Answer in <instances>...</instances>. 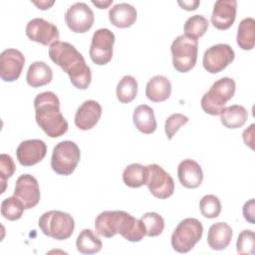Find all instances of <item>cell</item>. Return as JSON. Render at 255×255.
I'll use <instances>...</instances> for the list:
<instances>
[{"mask_svg":"<svg viewBox=\"0 0 255 255\" xmlns=\"http://www.w3.org/2000/svg\"><path fill=\"white\" fill-rule=\"evenodd\" d=\"M50 59L68 74L71 83L79 90H86L92 81V72L83 55L68 42L58 41L49 48Z\"/></svg>","mask_w":255,"mask_h":255,"instance_id":"1","label":"cell"},{"mask_svg":"<svg viewBox=\"0 0 255 255\" xmlns=\"http://www.w3.org/2000/svg\"><path fill=\"white\" fill-rule=\"evenodd\" d=\"M96 232L106 238L120 234L126 240L138 242L145 235V229L139 219L123 210H106L95 220Z\"/></svg>","mask_w":255,"mask_h":255,"instance_id":"2","label":"cell"},{"mask_svg":"<svg viewBox=\"0 0 255 255\" xmlns=\"http://www.w3.org/2000/svg\"><path fill=\"white\" fill-rule=\"evenodd\" d=\"M34 109L36 122L48 136L59 137L67 132L69 125L62 115L55 93L47 91L38 94L34 99Z\"/></svg>","mask_w":255,"mask_h":255,"instance_id":"3","label":"cell"},{"mask_svg":"<svg viewBox=\"0 0 255 255\" xmlns=\"http://www.w3.org/2000/svg\"><path fill=\"white\" fill-rule=\"evenodd\" d=\"M235 90L236 84L232 78L223 77L217 80L202 96L200 101L202 110L208 115L219 116L226 103L233 98Z\"/></svg>","mask_w":255,"mask_h":255,"instance_id":"4","label":"cell"},{"mask_svg":"<svg viewBox=\"0 0 255 255\" xmlns=\"http://www.w3.org/2000/svg\"><path fill=\"white\" fill-rule=\"evenodd\" d=\"M38 224L46 236L56 240L70 238L75 229V221L72 215L60 210H50L43 213Z\"/></svg>","mask_w":255,"mask_h":255,"instance_id":"5","label":"cell"},{"mask_svg":"<svg viewBox=\"0 0 255 255\" xmlns=\"http://www.w3.org/2000/svg\"><path fill=\"white\" fill-rule=\"evenodd\" d=\"M203 226L196 218H185L175 227L171 235V246L178 253L189 252L200 241Z\"/></svg>","mask_w":255,"mask_h":255,"instance_id":"6","label":"cell"},{"mask_svg":"<svg viewBox=\"0 0 255 255\" xmlns=\"http://www.w3.org/2000/svg\"><path fill=\"white\" fill-rule=\"evenodd\" d=\"M173 68L179 73H187L194 68L198 55V41L179 35L176 37L171 46Z\"/></svg>","mask_w":255,"mask_h":255,"instance_id":"7","label":"cell"},{"mask_svg":"<svg viewBox=\"0 0 255 255\" xmlns=\"http://www.w3.org/2000/svg\"><path fill=\"white\" fill-rule=\"evenodd\" d=\"M81 158V151L77 143L64 140L56 144L51 157V167L59 175L72 174Z\"/></svg>","mask_w":255,"mask_h":255,"instance_id":"8","label":"cell"},{"mask_svg":"<svg viewBox=\"0 0 255 255\" xmlns=\"http://www.w3.org/2000/svg\"><path fill=\"white\" fill-rule=\"evenodd\" d=\"M115 40V34L108 28H101L94 33L89 53L96 65H107L112 60Z\"/></svg>","mask_w":255,"mask_h":255,"instance_id":"9","label":"cell"},{"mask_svg":"<svg viewBox=\"0 0 255 255\" xmlns=\"http://www.w3.org/2000/svg\"><path fill=\"white\" fill-rule=\"evenodd\" d=\"M146 185L150 193L158 199H166L174 192V181L160 165L148 164Z\"/></svg>","mask_w":255,"mask_h":255,"instance_id":"10","label":"cell"},{"mask_svg":"<svg viewBox=\"0 0 255 255\" xmlns=\"http://www.w3.org/2000/svg\"><path fill=\"white\" fill-rule=\"evenodd\" d=\"M234 58V50L228 44H216L204 52L203 68L210 74H217L231 64Z\"/></svg>","mask_w":255,"mask_h":255,"instance_id":"11","label":"cell"},{"mask_svg":"<svg viewBox=\"0 0 255 255\" xmlns=\"http://www.w3.org/2000/svg\"><path fill=\"white\" fill-rule=\"evenodd\" d=\"M65 21L72 32L86 33L92 28L95 22V16L88 4L77 2L71 5L66 11Z\"/></svg>","mask_w":255,"mask_h":255,"instance_id":"12","label":"cell"},{"mask_svg":"<svg viewBox=\"0 0 255 255\" xmlns=\"http://www.w3.org/2000/svg\"><path fill=\"white\" fill-rule=\"evenodd\" d=\"M25 33L31 41L44 46H51L58 42L60 38L57 26L43 18H34L30 20L26 26Z\"/></svg>","mask_w":255,"mask_h":255,"instance_id":"13","label":"cell"},{"mask_svg":"<svg viewBox=\"0 0 255 255\" xmlns=\"http://www.w3.org/2000/svg\"><path fill=\"white\" fill-rule=\"evenodd\" d=\"M13 195L23 203L25 209L35 207L41 196L38 180L28 173L20 175L16 180Z\"/></svg>","mask_w":255,"mask_h":255,"instance_id":"14","label":"cell"},{"mask_svg":"<svg viewBox=\"0 0 255 255\" xmlns=\"http://www.w3.org/2000/svg\"><path fill=\"white\" fill-rule=\"evenodd\" d=\"M25 57L16 49H6L0 55V77L4 82H14L20 77Z\"/></svg>","mask_w":255,"mask_h":255,"instance_id":"15","label":"cell"},{"mask_svg":"<svg viewBox=\"0 0 255 255\" xmlns=\"http://www.w3.org/2000/svg\"><path fill=\"white\" fill-rule=\"evenodd\" d=\"M47 153V145L42 139L23 140L16 149L19 163L23 166H32L40 162Z\"/></svg>","mask_w":255,"mask_h":255,"instance_id":"16","label":"cell"},{"mask_svg":"<svg viewBox=\"0 0 255 255\" xmlns=\"http://www.w3.org/2000/svg\"><path fill=\"white\" fill-rule=\"evenodd\" d=\"M237 2L235 0H218L211 14V23L218 30L229 29L236 18Z\"/></svg>","mask_w":255,"mask_h":255,"instance_id":"17","label":"cell"},{"mask_svg":"<svg viewBox=\"0 0 255 255\" xmlns=\"http://www.w3.org/2000/svg\"><path fill=\"white\" fill-rule=\"evenodd\" d=\"M102 113V106L97 101H85L76 112L75 125L82 130L91 129L98 124Z\"/></svg>","mask_w":255,"mask_h":255,"instance_id":"18","label":"cell"},{"mask_svg":"<svg viewBox=\"0 0 255 255\" xmlns=\"http://www.w3.org/2000/svg\"><path fill=\"white\" fill-rule=\"evenodd\" d=\"M179 182L186 188H197L203 180V171L199 163L193 159H183L177 167Z\"/></svg>","mask_w":255,"mask_h":255,"instance_id":"19","label":"cell"},{"mask_svg":"<svg viewBox=\"0 0 255 255\" xmlns=\"http://www.w3.org/2000/svg\"><path fill=\"white\" fill-rule=\"evenodd\" d=\"M136 9L128 3H119L109 11L110 22L118 28H128L136 21Z\"/></svg>","mask_w":255,"mask_h":255,"instance_id":"20","label":"cell"},{"mask_svg":"<svg viewBox=\"0 0 255 255\" xmlns=\"http://www.w3.org/2000/svg\"><path fill=\"white\" fill-rule=\"evenodd\" d=\"M232 234V228L226 222H216L209 227L207 243L213 250H223L230 244Z\"/></svg>","mask_w":255,"mask_h":255,"instance_id":"21","label":"cell"},{"mask_svg":"<svg viewBox=\"0 0 255 255\" xmlns=\"http://www.w3.org/2000/svg\"><path fill=\"white\" fill-rule=\"evenodd\" d=\"M171 94L170 81L161 75H156L149 79L145 87L146 98L153 103L166 101Z\"/></svg>","mask_w":255,"mask_h":255,"instance_id":"22","label":"cell"},{"mask_svg":"<svg viewBox=\"0 0 255 255\" xmlns=\"http://www.w3.org/2000/svg\"><path fill=\"white\" fill-rule=\"evenodd\" d=\"M132 121L135 128L144 134L154 132L157 128L154 112L147 105H139L134 109Z\"/></svg>","mask_w":255,"mask_h":255,"instance_id":"23","label":"cell"},{"mask_svg":"<svg viewBox=\"0 0 255 255\" xmlns=\"http://www.w3.org/2000/svg\"><path fill=\"white\" fill-rule=\"evenodd\" d=\"M53 79V71L52 69L42 61L34 62L30 65L27 75L26 81L29 86L32 88H39L51 83Z\"/></svg>","mask_w":255,"mask_h":255,"instance_id":"24","label":"cell"},{"mask_svg":"<svg viewBox=\"0 0 255 255\" xmlns=\"http://www.w3.org/2000/svg\"><path fill=\"white\" fill-rule=\"evenodd\" d=\"M222 125L227 128H239L244 126L248 119L247 110L240 105H232L224 108L220 113Z\"/></svg>","mask_w":255,"mask_h":255,"instance_id":"25","label":"cell"},{"mask_svg":"<svg viewBox=\"0 0 255 255\" xmlns=\"http://www.w3.org/2000/svg\"><path fill=\"white\" fill-rule=\"evenodd\" d=\"M236 41L242 50H252L255 45V20L252 17L244 18L238 26Z\"/></svg>","mask_w":255,"mask_h":255,"instance_id":"26","label":"cell"},{"mask_svg":"<svg viewBox=\"0 0 255 255\" xmlns=\"http://www.w3.org/2000/svg\"><path fill=\"white\" fill-rule=\"evenodd\" d=\"M147 173V166L140 163H131L125 168L123 181L128 187L138 188L146 184Z\"/></svg>","mask_w":255,"mask_h":255,"instance_id":"27","label":"cell"},{"mask_svg":"<svg viewBox=\"0 0 255 255\" xmlns=\"http://www.w3.org/2000/svg\"><path fill=\"white\" fill-rule=\"evenodd\" d=\"M76 246L82 254H94L101 251L103 243L93 230L84 229L77 238Z\"/></svg>","mask_w":255,"mask_h":255,"instance_id":"28","label":"cell"},{"mask_svg":"<svg viewBox=\"0 0 255 255\" xmlns=\"http://www.w3.org/2000/svg\"><path fill=\"white\" fill-rule=\"evenodd\" d=\"M117 98L122 104L132 102L137 95V82L129 75L124 76L117 86Z\"/></svg>","mask_w":255,"mask_h":255,"instance_id":"29","label":"cell"},{"mask_svg":"<svg viewBox=\"0 0 255 255\" xmlns=\"http://www.w3.org/2000/svg\"><path fill=\"white\" fill-rule=\"evenodd\" d=\"M209 27L208 20L202 15H193L189 17L184 24V35L188 38L197 40L202 37Z\"/></svg>","mask_w":255,"mask_h":255,"instance_id":"30","label":"cell"},{"mask_svg":"<svg viewBox=\"0 0 255 255\" xmlns=\"http://www.w3.org/2000/svg\"><path fill=\"white\" fill-rule=\"evenodd\" d=\"M145 229V235L148 237H155L162 233L164 229V219L161 215L155 212H146L140 219Z\"/></svg>","mask_w":255,"mask_h":255,"instance_id":"31","label":"cell"},{"mask_svg":"<svg viewBox=\"0 0 255 255\" xmlns=\"http://www.w3.org/2000/svg\"><path fill=\"white\" fill-rule=\"evenodd\" d=\"M25 210V207L23 203L14 195L11 197L5 198L1 202V214L4 218L15 221L21 218L23 215V212Z\"/></svg>","mask_w":255,"mask_h":255,"instance_id":"32","label":"cell"},{"mask_svg":"<svg viewBox=\"0 0 255 255\" xmlns=\"http://www.w3.org/2000/svg\"><path fill=\"white\" fill-rule=\"evenodd\" d=\"M199 209L204 217L216 218L221 212V202L217 196L206 194L199 201Z\"/></svg>","mask_w":255,"mask_h":255,"instance_id":"33","label":"cell"},{"mask_svg":"<svg viewBox=\"0 0 255 255\" xmlns=\"http://www.w3.org/2000/svg\"><path fill=\"white\" fill-rule=\"evenodd\" d=\"M239 254L252 255L255 253V234L252 230L245 229L240 232L236 242Z\"/></svg>","mask_w":255,"mask_h":255,"instance_id":"34","label":"cell"},{"mask_svg":"<svg viewBox=\"0 0 255 255\" xmlns=\"http://www.w3.org/2000/svg\"><path fill=\"white\" fill-rule=\"evenodd\" d=\"M16 166L13 158L7 153L0 154V180L2 184L1 193H4L6 188V180L10 178L15 172Z\"/></svg>","mask_w":255,"mask_h":255,"instance_id":"35","label":"cell"},{"mask_svg":"<svg viewBox=\"0 0 255 255\" xmlns=\"http://www.w3.org/2000/svg\"><path fill=\"white\" fill-rule=\"evenodd\" d=\"M188 121H189V119L182 114L176 113V114L170 115L166 119L165 124H164V131L167 136V139H171L175 135L177 130L182 126L187 124Z\"/></svg>","mask_w":255,"mask_h":255,"instance_id":"36","label":"cell"},{"mask_svg":"<svg viewBox=\"0 0 255 255\" xmlns=\"http://www.w3.org/2000/svg\"><path fill=\"white\" fill-rule=\"evenodd\" d=\"M244 218L251 224H254V199H250L243 206Z\"/></svg>","mask_w":255,"mask_h":255,"instance_id":"37","label":"cell"},{"mask_svg":"<svg viewBox=\"0 0 255 255\" xmlns=\"http://www.w3.org/2000/svg\"><path fill=\"white\" fill-rule=\"evenodd\" d=\"M254 127L255 125L252 124L248 128H246L243 131V139L246 145H249L251 148H253V134H254Z\"/></svg>","mask_w":255,"mask_h":255,"instance_id":"38","label":"cell"},{"mask_svg":"<svg viewBox=\"0 0 255 255\" xmlns=\"http://www.w3.org/2000/svg\"><path fill=\"white\" fill-rule=\"evenodd\" d=\"M177 3H178V5H179L182 9H184V10H186V11H193V10L197 9V7H198L199 4H200V2H199L198 0L178 1Z\"/></svg>","mask_w":255,"mask_h":255,"instance_id":"39","label":"cell"},{"mask_svg":"<svg viewBox=\"0 0 255 255\" xmlns=\"http://www.w3.org/2000/svg\"><path fill=\"white\" fill-rule=\"evenodd\" d=\"M92 3L94 5H96L97 7H99L100 9H106L107 7H109L113 3V0H109V1H95V0H92Z\"/></svg>","mask_w":255,"mask_h":255,"instance_id":"40","label":"cell"},{"mask_svg":"<svg viewBox=\"0 0 255 255\" xmlns=\"http://www.w3.org/2000/svg\"><path fill=\"white\" fill-rule=\"evenodd\" d=\"M35 5L38 6L39 9L41 10H46V9H49L50 6H52L54 4V1H51V2H48V1H40V2H33Z\"/></svg>","mask_w":255,"mask_h":255,"instance_id":"41","label":"cell"}]
</instances>
